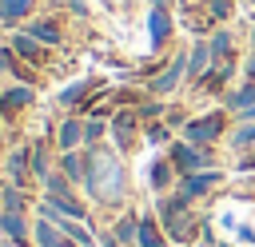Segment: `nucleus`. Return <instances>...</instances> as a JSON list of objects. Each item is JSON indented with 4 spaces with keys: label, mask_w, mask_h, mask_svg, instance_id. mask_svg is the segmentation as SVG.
<instances>
[{
    "label": "nucleus",
    "mask_w": 255,
    "mask_h": 247,
    "mask_svg": "<svg viewBox=\"0 0 255 247\" xmlns=\"http://www.w3.org/2000/svg\"><path fill=\"white\" fill-rule=\"evenodd\" d=\"M96 199H120L124 191V171H120V159L112 151H96L92 155V175H88Z\"/></svg>",
    "instance_id": "obj_1"
},
{
    "label": "nucleus",
    "mask_w": 255,
    "mask_h": 247,
    "mask_svg": "<svg viewBox=\"0 0 255 247\" xmlns=\"http://www.w3.org/2000/svg\"><path fill=\"white\" fill-rule=\"evenodd\" d=\"M211 135H219V116L199 120V124H187V139H195V143H203V139H211Z\"/></svg>",
    "instance_id": "obj_2"
},
{
    "label": "nucleus",
    "mask_w": 255,
    "mask_h": 247,
    "mask_svg": "<svg viewBox=\"0 0 255 247\" xmlns=\"http://www.w3.org/2000/svg\"><path fill=\"white\" fill-rule=\"evenodd\" d=\"M24 12H32V0H0V20L4 24H16Z\"/></svg>",
    "instance_id": "obj_3"
},
{
    "label": "nucleus",
    "mask_w": 255,
    "mask_h": 247,
    "mask_svg": "<svg viewBox=\"0 0 255 247\" xmlns=\"http://www.w3.org/2000/svg\"><path fill=\"white\" fill-rule=\"evenodd\" d=\"M167 32H171V16H167L163 8H155V12H151V40H155V44H163V40H167Z\"/></svg>",
    "instance_id": "obj_4"
},
{
    "label": "nucleus",
    "mask_w": 255,
    "mask_h": 247,
    "mask_svg": "<svg viewBox=\"0 0 255 247\" xmlns=\"http://www.w3.org/2000/svg\"><path fill=\"white\" fill-rule=\"evenodd\" d=\"M32 36L44 40V44H60V32H56L52 20H36V24H32Z\"/></svg>",
    "instance_id": "obj_5"
},
{
    "label": "nucleus",
    "mask_w": 255,
    "mask_h": 247,
    "mask_svg": "<svg viewBox=\"0 0 255 247\" xmlns=\"http://www.w3.org/2000/svg\"><path fill=\"white\" fill-rule=\"evenodd\" d=\"M179 76H183V56L167 68V76H163V80H155V92H171V88L179 84Z\"/></svg>",
    "instance_id": "obj_6"
},
{
    "label": "nucleus",
    "mask_w": 255,
    "mask_h": 247,
    "mask_svg": "<svg viewBox=\"0 0 255 247\" xmlns=\"http://www.w3.org/2000/svg\"><path fill=\"white\" fill-rule=\"evenodd\" d=\"M215 179H219L215 171H207V175H195V179H187V195H195V191H207V187H211Z\"/></svg>",
    "instance_id": "obj_7"
},
{
    "label": "nucleus",
    "mask_w": 255,
    "mask_h": 247,
    "mask_svg": "<svg viewBox=\"0 0 255 247\" xmlns=\"http://www.w3.org/2000/svg\"><path fill=\"white\" fill-rule=\"evenodd\" d=\"M12 44H16V52H20V56H36V36H32V32H24V36H16Z\"/></svg>",
    "instance_id": "obj_8"
},
{
    "label": "nucleus",
    "mask_w": 255,
    "mask_h": 247,
    "mask_svg": "<svg viewBox=\"0 0 255 247\" xmlns=\"http://www.w3.org/2000/svg\"><path fill=\"white\" fill-rule=\"evenodd\" d=\"M40 243H44V247H72L68 239H56V231H52L48 223H40Z\"/></svg>",
    "instance_id": "obj_9"
},
{
    "label": "nucleus",
    "mask_w": 255,
    "mask_h": 247,
    "mask_svg": "<svg viewBox=\"0 0 255 247\" xmlns=\"http://www.w3.org/2000/svg\"><path fill=\"white\" fill-rule=\"evenodd\" d=\"M203 64H207V44H195V52H191V76H199Z\"/></svg>",
    "instance_id": "obj_10"
},
{
    "label": "nucleus",
    "mask_w": 255,
    "mask_h": 247,
    "mask_svg": "<svg viewBox=\"0 0 255 247\" xmlns=\"http://www.w3.org/2000/svg\"><path fill=\"white\" fill-rule=\"evenodd\" d=\"M0 223H4V231H8V235H12V239H24V223H20V219H16V215H12V211H8V215H4V219H0Z\"/></svg>",
    "instance_id": "obj_11"
},
{
    "label": "nucleus",
    "mask_w": 255,
    "mask_h": 247,
    "mask_svg": "<svg viewBox=\"0 0 255 247\" xmlns=\"http://www.w3.org/2000/svg\"><path fill=\"white\" fill-rule=\"evenodd\" d=\"M139 243H143V247H159V231H155V223H143V227H139Z\"/></svg>",
    "instance_id": "obj_12"
},
{
    "label": "nucleus",
    "mask_w": 255,
    "mask_h": 247,
    "mask_svg": "<svg viewBox=\"0 0 255 247\" xmlns=\"http://www.w3.org/2000/svg\"><path fill=\"white\" fill-rule=\"evenodd\" d=\"M28 100H32V92H24V88H20V92H8L0 104H4V108H20V104H28Z\"/></svg>",
    "instance_id": "obj_13"
},
{
    "label": "nucleus",
    "mask_w": 255,
    "mask_h": 247,
    "mask_svg": "<svg viewBox=\"0 0 255 247\" xmlns=\"http://www.w3.org/2000/svg\"><path fill=\"white\" fill-rule=\"evenodd\" d=\"M76 139H80V127H76V124H64V131H60V147H76Z\"/></svg>",
    "instance_id": "obj_14"
},
{
    "label": "nucleus",
    "mask_w": 255,
    "mask_h": 247,
    "mask_svg": "<svg viewBox=\"0 0 255 247\" xmlns=\"http://www.w3.org/2000/svg\"><path fill=\"white\" fill-rule=\"evenodd\" d=\"M227 48H231V36H227V32H215V40H211V52H215V56H223Z\"/></svg>",
    "instance_id": "obj_15"
},
{
    "label": "nucleus",
    "mask_w": 255,
    "mask_h": 247,
    "mask_svg": "<svg viewBox=\"0 0 255 247\" xmlns=\"http://www.w3.org/2000/svg\"><path fill=\"white\" fill-rule=\"evenodd\" d=\"M211 16H215V20L231 16V0H211Z\"/></svg>",
    "instance_id": "obj_16"
},
{
    "label": "nucleus",
    "mask_w": 255,
    "mask_h": 247,
    "mask_svg": "<svg viewBox=\"0 0 255 247\" xmlns=\"http://www.w3.org/2000/svg\"><path fill=\"white\" fill-rule=\"evenodd\" d=\"M175 159H179L183 167H195V163H199V155H195V151H187V147H179V151H175Z\"/></svg>",
    "instance_id": "obj_17"
},
{
    "label": "nucleus",
    "mask_w": 255,
    "mask_h": 247,
    "mask_svg": "<svg viewBox=\"0 0 255 247\" xmlns=\"http://www.w3.org/2000/svg\"><path fill=\"white\" fill-rule=\"evenodd\" d=\"M151 183H167V163H155L151 167Z\"/></svg>",
    "instance_id": "obj_18"
},
{
    "label": "nucleus",
    "mask_w": 255,
    "mask_h": 247,
    "mask_svg": "<svg viewBox=\"0 0 255 247\" xmlns=\"http://www.w3.org/2000/svg\"><path fill=\"white\" fill-rule=\"evenodd\" d=\"M12 175H16V179L24 175V155H12Z\"/></svg>",
    "instance_id": "obj_19"
},
{
    "label": "nucleus",
    "mask_w": 255,
    "mask_h": 247,
    "mask_svg": "<svg viewBox=\"0 0 255 247\" xmlns=\"http://www.w3.org/2000/svg\"><path fill=\"white\" fill-rule=\"evenodd\" d=\"M235 143H255V127H243V131H239V139H235Z\"/></svg>",
    "instance_id": "obj_20"
},
{
    "label": "nucleus",
    "mask_w": 255,
    "mask_h": 247,
    "mask_svg": "<svg viewBox=\"0 0 255 247\" xmlns=\"http://www.w3.org/2000/svg\"><path fill=\"white\" fill-rule=\"evenodd\" d=\"M247 72H251V76H255V56H251V64H247Z\"/></svg>",
    "instance_id": "obj_21"
},
{
    "label": "nucleus",
    "mask_w": 255,
    "mask_h": 247,
    "mask_svg": "<svg viewBox=\"0 0 255 247\" xmlns=\"http://www.w3.org/2000/svg\"><path fill=\"white\" fill-rule=\"evenodd\" d=\"M251 40H255V28H251Z\"/></svg>",
    "instance_id": "obj_22"
},
{
    "label": "nucleus",
    "mask_w": 255,
    "mask_h": 247,
    "mask_svg": "<svg viewBox=\"0 0 255 247\" xmlns=\"http://www.w3.org/2000/svg\"><path fill=\"white\" fill-rule=\"evenodd\" d=\"M0 247H8V243H0Z\"/></svg>",
    "instance_id": "obj_23"
},
{
    "label": "nucleus",
    "mask_w": 255,
    "mask_h": 247,
    "mask_svg": "<svg viewBox=\"0 0 255 247\" xmlns=\"http://www.w3.org/2000/svg\"><path fill=\"white\" fill-rule=\"evenodd\" d=\"M251 4H255V0H251Z\"/></svg>",
    "instance_id": "obj_24"
}]
</instances>
